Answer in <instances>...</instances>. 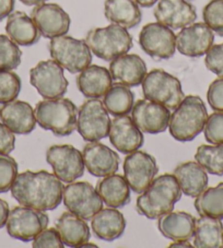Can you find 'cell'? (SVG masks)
I'll return each mask as SVG.
<instances>
[{"mask_svg":"<svg viewBox=\"0 0 223 248\" xmlns=\"http://www.w3.org/2000/svg\"><path fill=\"white\" fill-rule=\"evenodd\" d=\"M12 197L21 206L41 211L55 210L63 200V182L47 170H25L11 187Z\"/></svg>","mask_w":223,"mask_h":248,"instance_id":"1","label":"cell"},{"mask_svg":"<svg viewBox=\"0 0 223 248\" xmlns=\"http://www.w3.org/2000/svg\"><path fill=\"white\" fill-rule=\"evenodd\" d=\"M182 197V189L173 174H163L153 179L149 187L137 198L136 209L139 215L150 220L173 211Z\"/></svg>","mask_w":223,"mask_h":248,"instance_id":"2","label":"cell"},{"mask_svg":"<svg viewBox=\"0 0 223 248\" xmlns=\"http://www.w3.org/2000/svg\"><path fill=\"white\" fill-rule=\"evenodd\" d=\"M36 123L57 137H66L76 130L78 108L69 98H45L34 108Z\"/></svg>","mask_w":223,"mask_h":248,"instance_id":"3","label":"cell"},{"mask_svg":"<svg viewBox=\"0 0 223 248\" xmlns=\"http://www.w3.org/2000/svg\"><path fill=\"white\" fill-rule=\"evenodd\" d=\"M207 118L204 101L197 95H187L171 115L170 134L181 142L194 140L204 130Z\"/></svg>","mask_w":223,"mask_h":248,"instance_id":"4","label":"cell"},{"mask_svg":"<svg viewBox=\"0 0 223 248\" xmlns=\"http://www.w3.org/2000/svg\"><path fill=\"white\" fill-rule=\"evenodd\" d=\"M85 43L96 57L112 62L132 48V36L127 29L112 23L109 27L90 30Z\"/></svg>","mask_w":223,"mask_h":248,"instance_id":"5","label":"cell"},{"mask_svg":"<svg viewBox=\"0 0 223 248\" xmlns=\"http://www.w3.org/2000/svg\"><path fill=\"white\" fill-rule=\"evenodd\" d=\"M141 84L144 98L157 102L169 109L176 108L185 97L181 81L162 69L148 72Z\"/></svg>","mask_w":223,"mask_h":248,"instance_id":"6","label":"cell"},{"mask_svg":"<svg viewBox=\"0 0 223 248\" xmlns=\"http://www.w3.org/2000/svg\"><path fill=\"white\" fill-rule=\"evenodd\" d=\"M51 58L70 74H78L91 65L92 52L85 41L62 35L50 38Z\"/></svg>","mask_w":223,"mask_h":248,"instance_id":"7","label":"cell"},{"mask_svg":"<svg viewBox=\"0 0 223 248\" xmlns=\"http://www.w3.org/2000/svg\"><path fill=\"white\" fill-rule=\"evenodd\" d=\"M111 119L103 102L90 98L78 109L76 129L85 141H100L109 136Z\"/></svg>","mask_w":223,"mask_h":248,"instance_id":"8","label":"cell"},{"mask_svg":"<svg viewBox=\"0 0 223 248\" xmlns=\"http://www.w3.org/2000/svg\"><path fill=\"white\" fill-rule=\"evenodd\" d=\"M48 216L45 211L18 206L9 212L6 223L7 232L11 237L22 242H31L48 226Z\"/></svg>","mask_w":223,"mask_h":248,"instance_id":"9","label":"cell"},{"mask_svg":"<svg viewBox=\"0 0 223 248\" xmlns=\"http://www.w3.org/2000/svg\"><path fill=\"white\" fill-rule=\"evenodd\" d=\"M63 200L68 211L81 219L90 221L103 209V200L91 184L72 182L64 187Z\"/></svg>","mask_w":223,"mask_h":248,"instance_id":"10","label":"cell"},{"mask_svg":"<svg viewBox=\"0 0 223 248\" xmlns=\"http://www.w3.org/2000/svg\"><path fill=\"white\" fill-rule=\"evenodd\" d=\"M30 82L44 98H58L65 95L68 80L64 68L53 61H43L30 70Z\"/></svg>","mask_w":223,"mask_h":248,"instance_id":"11","label":"cell"},{"mask_svg":"<svg viewBox=\"0 0 223 248\" xmlns=\"http://www.w3.org/2000/svg\"><path fill=\"white\" fill-rule=\"evenodd\" d=\"M46 160L54 174L64 183L76 182L84 173L82 152L70 144L51 145L46 152Z\"/></svg>","mask_w":223,"mask_h":248,"instance_id":"12","label":"cell"},{"mask_svg":"<svg viewBox=\"0 0 223 248\" xmlns=\"http://www.w3.org/2000/svg\"><path fill=\"white\" fill-rule=\"evenodd\" d=\"M139 45L151 58L164 61L174 56L176 50V35L172 29L161 23H148L140 31Z\"/></svg>","mask_w":223,"mask_h":248,"instance_id":"13","label":"cell"},{"mask_svg":"<svg viewBox=\"0 0 223 248\" xmlns=\"http://www.w3.org/2000/svg\"><path fill=\"white\" fill-rule=\"evenodd\" d=\"M158 170L156 157L147 152H131L124 161V177L136 194H143L147 189Z\"/></svg>","mask_w":223,"mask_h":248,"instance_id":"14","label":"cell"},{"mask_svg":"<svg viewBox=\"0 0 223 248\" xmlns=\"http://www.w3.org/2000/svg\"><path fill=\"white\" fill-rule=\"evenodd\" d=\"M31 18L45 38L66 35L70 29V16L57 3H42L35 6Z\"/></svg>","mask_w":223,"mask_h":248,"instance_id":"15","label":"cell"},{"mask_svg":"<svg viewBox=\"0 0 223 248\" xmlns=\"http://www.w3.org/2000/svg\"><path fill=\"white\" fill-rule=\"evenodd\" d=\"M170 109L157 102L139 100L131 109V118L139 129L145 134L157 135L165 131L169 127Z\"/></svg>","mask_w":223,"mask_h":248,"instance_id":"16","label":"cell"},{"mask_svg":"<svg viewBox=\"0 0 223 248\" xmlns=\"http://www.w3.org/2000/svg\"><path fill=\"white\" fill-rule=\"evenodd\" d=\"M214 42V33L207 24L199 22L183 28L176 35V48L184 56L197 58L208 53Z\"/></svg>","mask_w":223,"mask_h":248,"instance_id":"17","label":"cell"},{"mask_svg":"<svg viewBox=\"0 0 223 248\" xmlns=\"http://www.w3.org/2000/svg\"><path fill=\"white\" fill-rule=\"evenodd\" d=\"M82 156L85 169L96 177L115 174L119 168V155L107 145L93 141L84 145Z\"/></svg>","mask_w":223,"mask_h":248,"instance_id":"18","label":"cell"},{"mask_svg":"<svg viewBox=\"0 0 223 248\" xmlns=\"http://www.w3.org/2000/svg\"><path fill=\"white\" fill-rule=\"evenodd\" d=\"M109 137L112 145L123 155L139 150L144 142L143 131L127 115L117 116L111 121Z\"/></svg>","mask_w":223,"mask_h":248,"instance_id":"19","label":"cell"},{"mask_svg":"<svg viewBox=\"0 0 223 248\" xmlns=\"http://www.w3.org/2000/svg\"><path fill=\"white\" fill-rule=\"evenodd\" d=\"M154 16L159 23L179 30L194 23L197 12L195 6L186 0H159Z\"/></svg>","mask_w":223,"mask_h":248,"instance_id":"20","label":"cell"},{"mask_svg":"<svg viewBox=\"0 0 223 248\" xmlns=\"http://www.w3.org/2000/svg\"><path fill=\"white\" fill-rule=\"evenodd\" d=\"M0 119L7 128L16 135H29L35 129L34 109L28 102L11 101L0 109Z\"/></svg>","mask_w":223,"mask_h":248,"instance_id":"21","label":"cell"},{"mask_svg":"<svg viewBox=\"0 0 223 248\" xmlns=\"http://www.w3.org/2000/svg\"><path fill=\"white\" fill-rule=\"evenodd\" d=\"M110 72L113 80L119 81L128 87H138L147 76V65L136 54L122 55L110 63Z\"/></svg>","mask_w":223,"mask_h":248,"instance_id":"22","label":"cell"},{"mask_svg":"<svg viewBox=\"0 0 223 248\" xmlns=\"http://www.w3.org/2000/svg\"><path fill=\"white\" fill-rule=\"evenodd\" d=\"M196 219L191 213L184 211H171L161 216L158 228L163 236L171 241H190L194 237Z\"/></svg>","mask_w":223,"mask_h":248,"instance_id":"23","label":"cell"},{"mask_svg":"<svg viewBox=\"0 0 223 248\" xmlns=\"http://www.w3.org/2000/svg\"><path fill=\"white\" fill-rule=\"evenodd\" d=\"M77 87L85 97L100 98L113 84L111 72L105 67L92 65L80 72L76 79Z\"/></svg>","mask_w":223,"mask_h":248,"instance_id":"24","label":"cell"},{"mask_svg":"<svg viewBox=\"0 0 223 248\" xmlns=\"http://www.w3.org/2000/svg\"><path fill=\"white\" fill-rule=\"evenodd\" d=\"M91 228L97 238L113 242L122 236L126 229V219L116 208L101 209L91 219Z\"/></svg>","mask_w":223,"mask_h":248,"instance_id":"25","label":"cell"},{"mask_svg":"<svg viewBox=\"0 0 223 248\" xmlns=\"http://www.w3.org/2000/svg\"><path fill=\"white\" fill-rule=\"evenodd\" d=\"M173 175L176 178L184 195L191 198L198 197L208 187V175L197 162H185L175 168Z\"/></svg>","mask_w":223,"mask_h":248,"instance_id":"26","label":"cell"},{"mask_svg":"<svg viewBox=\"0 0 223 248\" xmlns=\"http://www.w3.org/2000/svg\"><path fill=\"white\" fill-rule=\"evenodd\" d=\"M130 187L125 177L112 174L98 181L96 191L107 207L123 208L130 202Z\"/></svg>","mask_w":223,"mask_h":248,"instance_id":"27","label":"cell"},{"mask_svg":"<svg viewBox=\"0 0 223 248\" xmlns=\"http://www.w3.org/2000/svg\"><path fill=\"white\" fill-rule=\"evenodd\" d=\"M6 32L16 44L31 46L40 41L41 33L33 19L22 11L11 12L8 16Z\"/></svg>","mask_w":223,"mask_h":248,"instance_id":"28","label":"cell"},{"mask_svg":"<svg viewBox=\"0 0 223 248\" xmlns=\"http://www.w3.org/2000/svg\"><path fill=\"white\" fill-rule=\"evenodd\" d=\"M56 229L58 230L63 243L68 247H81L89 242L90 229L85 220L70 211L64 212L56 222Z\"/></svg>","mask_w":223,"mask_h":248,"instance_id":"29","label":"cell"},{"mask_svg":"<svg viewBox=\"0 0 223 248\" xmlns=\"http://www.w3.org/2000/svg\"><path fill=\"white\" fill-rule=\"evenodd\" d=\"M104 14L111 23L125 29L137 27L143 19L139 5L135 0H106Z\"/></svg>","mask_w":223,"mask_h":248,"instance_id":"30","label":"cell"},{"mask_svg":"<svg viewBox=\"0 0 223 248\" xmlns=\"http://www.w3.org/2000/svg\"><path fill=\"white\" fill-rule=\"evenodd\" d=\"M192 243L197 248H222L223 224L221 220L200 216L196 220Z\"/></svg>","mask_w":223,"mask_h":248,"instance_id":"31","label":"cell"},{"mask_svg":"<svg viewBox=\"0 0 223 248\" xmlns=\"http://www.w3.org/2000/svg\"><path fill=\"white\" fill-rule=\"evenodd\" d=\"M135 96L129 87L122 82L113 83L105 93L103 104L109 114L114 117L123 116L131 112L134 106Z\"/></svg>","mask_w":223,"mask_h":248,"instance_id":"32","label":"cell"},{"mask_svg":"<svg viewBox=\"0 0 223 248\" xmlns=\"http://www.w3.org/2000/svg\"><path fill=\"white\" fill-rule=\"evenodd\" d=\"M195 208L199 216L223 220V183L207 188L196 197Z\"/></svg>","mask_w":223,"mask_h":248,"instance_id":"33","label":"cell"},{"mask_svg":"<svg viewBox=\"0 0 223 248\" xmlns=\"http://www.w3.org/2000/svg\"><path fill=\"white\" fill-rule=\"evenodd\" d=\"M195 160L207 173L222 176L223 175V143L201 144L195 155Z\"/></svg>","mask_w":223,"mask_h":248,"instance_id":"34","label":"cell"},{"mask_svg":"<svg viewBox=\"0 0 223 248\" xmlns=\"http://www.w3.org/2000/svg\"><path fill=\"white\" fill-rule=\"evenodd\" d=\"M21 52L18 44L9 36L0 34V71L14 70L21 63Z\"/></svg>","mask_w":223,"mask_h":248,"instance_id":"35","label":"cell"},{"mask_svg":"<svg viewBox=\"0 0 223 248\" xmlns=\"http://www.w3.org/2000/svg\"><path fill=\"white\" fill-rule=\"evenodd\" d=\"M20 91V77L11 70L0 71V104H7L15 101Z\"/></svg>","mask_w":223,"mask_h":248,"instance_id":"36","label":"cell"},{"mask_svg":"<svg viewBox=\"0 0 223 248\" xmlns=\"http://www.w3.org/2000/svg\"><path fill=\"white\" fill-rule=\"evenodd\" d=\"M203 18L217 35L223 37V0H210L204 8Z\"/></svg>","mask_w":223,"mask_h":248,"instance_id":"37","label":"cell"},{"mask_svg":"<svg viewBox=\"0 0 223 248\" xmlns=\"http://www.w3.org/2000/svg\"><path fill=\"white\" fill-rule=\"evenodd\" d=\"M18 176V163L9 155H0V194L11 189Z\"/></svg>","mask_w":223,"mask_h":248,"instance_id":"38","label":"cell"},{"mask_svg":"<svg viewBox=\"0 0 223 248\" xmlns=\"http://www.w3.org/2000/svg\"><path fill=\"white\" fill-rule=\"evenodd\" d=\"M204 131L205 138L209 143H223V112H214L208 116Z\"/></svg>","mask_w":223,"mask_h":248,"instance_id":"39","label":"cell"},{"mask_svg":"<svg viewBox=\"0 0 223 248\" xmlns=\"http://www.w3.org/2000/svg\"><path fill=\"white\" fill-rule=\"evenodd\" d=\"M32 242V247L34 248H63L65 246L61 234L56 228L45 229Z\"/></svg>","mask_w":223,"mask_h":248,"instance_id":"40","label":"cell"},{"mask_svg":"<svg viewBox=\"0 0 223 248\" xmlns=\"http://www.w3.org/2000/svg\"><path fill=\"white\" fill-rule=\"evenodd\" d=\"M205 65L209 71L223 78V43L211 46L206 54Z\"/></svg>","mask_w":223,"mask_h":248,"instance_id":"41","label":"cell"},{"mask_svg":"<svg viewBox=\"0 0 223 248\" xmlns=\"http://www.w3.org/2000/svg\"><path fill=\"white\" fill-rule=\"evenodd\" d=\"M207 100L214 112H223V78H218L209 85Z\"/></svg>","mask_w":223,"mask_h":248,"instance_id":"42","label":"cell"},{"mask_svg":"<svg viewBox=\"0 0 223 248\" xmlns=\"http://www.w3.org/2000/svg\"><path fill=\"white\" fill-rule=\"evenodd\" d=\"M16 137L9 128L0 123V155H10L15 150Z\"/></svg>","mask_w":223,"mask_h":248,"instance_id":"43","label":"cell"},{"mask_svg":"<svg viewBox=\"0 0 223 248\" xmlns=\"http://www.w3.org/2000/svg\"><path fill=\"white\" fill-rule=\"evenodd\" d=\"M15 9V0H0V21L9 16Z\"/></svg>","mask_w":223,"mask_h":248,"instance_id":"44","label":"cell"},{"mask_svg":"<svg viewBox=\"0 0 223 248\" xmlns=\"http://www.w3.org/2000/svg\"><path fill=\"white\" fill-rule=\"evenodd\" d=\"M9 212V204L5 200L0 198V229H2L6 225Z\"/></svg>","mask_w":223,"mask_h":248,"instance_id":"45","label":"cell"},{"mask_svg":"<svg viewBox=\"0 0 223 248\" xmlns=\"http://www.w3.org/2000/svg\"><path fill=\"white\" fill-rule=\"evenodd\" d=\"M140 7L143 8H151L159 1V0H135Z\"/></svg>","mask_w":223,"mask_h":248,"instance_id":"46","label":"cell"},{"mask_svg":"<svg viewBox=\"0 0 223 248\" xmlns=\"http://www.w3.org/2000/svg\"><path fill=\"white\" fill-rule=\"evenodd\" d=\"M21 2L23 3L25 6H38V5H42V3H45L47 0H20Z\"/></svg>","mask_w":223,"mask_h":248,"instance_id":"47","label":"cell"},{"mask_svg":"<svg viewBox=\"0 0 223 248\" xmlns=\"http://www.w3.org/2000/svg\"><path fill=\"white\" fill-rule=\"evenodd\" d=\"M192 246H194V245L191 244L190 241H176V242H174L170 245L171 248H172V247H178V248H181V247H192Z\"/></svg>","mask_w":223,"mask_h":248,"instance_id":"48","label":"cell"},{"mask_svg":"<svg viewBox=\"0 0 223 248\" xmlns=\"http://www.w3.org/2000/svg\"><path fill=\"white\" fill-rule=\"evenodd\" d=\"M81 247H97V246L96 245V244H91V243L87 242L85 244H83V245L81 246Z\"/></svg>","mask_w":223,"mask_h":248,"instance_id":"49","label":"cell"}]
</instances>
